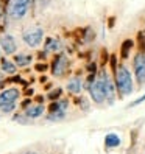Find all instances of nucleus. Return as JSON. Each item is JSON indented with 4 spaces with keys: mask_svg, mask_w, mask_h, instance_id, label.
Here are the masks:
<instances>
[{
    "mask_svg": "<svg viewBox=\"0 0 145 154\" xmlns=\"http://www.w3.org/2000/svg\"><path fill=\"white\" fill-rule=\"evenodd\" d=\"M114 81H115V87H117V94L120 98L133 94L134 83H133V75L128 70V67L119 64L115 67V73H114Z\"/></svg>",
    "mask_w": 145,
    "mask_h": 154,
    "instance_id": "1",
    "label": "nucleus"
},
{
    "mask_svg": "<svg viewBox=\"0 0 145 154\" xmlns=\"http://www.w3.org/2000/svg\"><path fill=\"white\" fill-rule=\"evenodd\" d=\"M87 90H89V95L92 98V101L95 104H103L106 101V95H105V89L102 81L98 79L97 76L90 75L87 79Z\"/></svg>",
    "mask_w": 145,
    "mask_h": 154,
    "instance_id": "2",
    "label": "nucleus"
},
{
    "mask_svg": "<svg viewBox=\"0 0 145 154\" xmlns=\"http://www.w3.org/2000/svg\"><path fill=\"white\" fill-rule=\"evenodd\" d=\"M22 39L24 42L28 45L31 48H36L42 44V39H44V30L41 26H28L25 28L24 33H22Z\"/></svg>",
    "mask_w": 145,
    "mask_h": 154,
    "instance_id": "3",
    "label": "nucleus"
},
{
    "mask_svg": "<svg viewBox=\"0 0 145 154\" xmlns=\"http://www.w3.org/2000/svg\"><path fill=\"white\" fill-rule=\"evenodd\" d=\"M98 79L102 81V84H103V89H105V95H106V101L112 104L114 103V100H115V81L109 76V73H108L106 70H102L100 72V75H98Z\"/></svg>",
    "mask_w": 145,
    "mask_h": 154,
    "instance_id": "4",
    "label": "nucleus"
},
{
    "mask_svg": "<svg viewBox=\"0 0 145 154\" xmlns=\"http://www.w3.org/2000/svg\"><path fill=\"white\" fill-rule=\"evenodd\" d=\"M31 0H11L10 3V16L14 20H20L27 16Z\"/></svg>",
    "mask_w": 145,
    "mask_h": 154,
    "instance_id": "5",
    "label": "nucleus"
},
{
    "mask_svg": "<svg viewBox=\"0 0 145 154\" xmlns=\"http://www.w3.org/2000/svg\"><path fill=\"white\" fill-rule=\"evenodd\" d=\"M133 64H134V75L137 78V83L145 84V53L139 51L134 56Z\"/></svg>",
    "mask_w": 145,
    "mask_h": 154,
    "instance_id": "6",
    "label": "nucleus"
},
{
    "mask_svg": "<svg viewBox=\"0 0 145 154\" xmlns=\"http://www.w3.org/2000/svg\"><path fill=\"white\" fill-rule=\"evenodd\" d=\"M19 95H20V92H19V89H16V87H10V89L3 90V92L0 94V111H2L3 107L10 106V104H16V100L19 98Z\"/></svg>",
    "mask_w": 145,
    "mask_h": 154,
    "instance_id": "7",
    "label": "nucleus"
},
{
    "mask_svg": "<svg viewBox=\"0 0 145 154\" xmlns=\"http://www.w3.org/2000/svg\"><path fill=\"white\" fill-rule=\"evenodd\" d=\"M69 67V59L64 55H58L53 61V66H52V73L55 76H62L66 73V70Z\"/></svg>",
    "mask_w": 145,
    "mask_h": 154,
    "instance_id": "8",
    "label": "nucleus"
},
{
    "mask_svg": "<svg viewBox=\"0 0 145 154\" xmlns=\"http://www.w3.org/2000/svg\"><path fill=\"white\" fill-rule=\"evenodd\" d=\"M0 48L5 51V55H14L17 50V42L14 39V36L11 34H3L0 38Z\"/></svg>",
    "mask_w": 145,
    "mask_h": 154,
    "instance_id": "9",
    "label": "nucleus"
},
{
    "mask_svg": "<svg viewBox=\"0 0 145 154\" xmlns=\"http://www.w3.org/2000/svg\"><path fill=\"white\" fill-rule=\"evenodd\" d=\"M44 111L45 109H44L42 104H30L25 109V117H27V119H31V120L39 119V117L44 114Z\"/></svg>",
    "mask_w": 145,
    "mask_h": 154,
    "instance_id": "10",
    "label": "nucleus"
},
{
    "mask_svg": "<svg viewBox=\"0 0 145 154\" xmlns=\"http://www.w3.org/2000/svg\"><path fill=\"white\" fill-rule=\"evenodd\" d=\"M62 48V44L59 39L55 38H47L44 42V51L45 53H50V51H59Z\"/></svg>",
    "mask_w": 145,
    "mask_h": 154,
    "instance_id": "11",
    "label": "nucleus"
},
{
    "mask_svg": "<svg viewBox=\"0 0 145 154\" xmlns=\"http://www.w3.org/2000/svg\"><path fill=\"white\" fill-rule=\"evenodd\" d=\"M67 90L74 95H78L81 92V79L78 76H74L67 81Z\"/></svg>",
    "mask_w": 145,
    "mask_h": 154,
    "instance_id": "12",
    "label": "nucleus"
},
{
    "mask_svg": "<svg viewBox=\"0 0 145 154\" xmlns=\"http://www.w3.org/2000/svg\"><path fill=\"white\" fill-rule=\"evenodd\" d=\"M120 145V137L117 134L114 132H109V134H106V137H105V146L106 148H117Z\"/></svg>",
    "mask_w": 145,
    "mask_h": 154,
    "instance_id": "13",
    "label": "nucleus"
},
{
    "mask_svg": "<svg viewBox=\"0 0 145 154\" xmlns=\"http://www.w3.org/2000/svg\"><path fill=\"white\" fill-rule=\"evenodd\" d=\"M0 62H2V66H0V67H2V72H3V73H8V75H13V73H16L17 66L14 64L13 61H10V59L3 58Z\"/></svg>",
    "mask_w": 145,
    "mask_h": 154,
    "instance_id": "14",
    "label": "nucleus"
},
{
    "mask_svg": "<svg viewBox=\"0 0 145 154\" xmlns=\"http://www.w3.org/2000/svg\"><path fill=\"white\" fill-rule=\"evenodd\" d=\"M31 59L33 58L30 55H24V53H20V55H16L14 56V64L17 67H25V66H30Z\"/></svg>",
    "mask_w": 145,
    "mask_h": 154,
    "instance_id": "15",
    "label": "nucleus"
},
{
    "mask_svg": "<svg viewBox=\"0 0 145 154\" xmlns=\"http://www.w3.org/2000/svg\"><path fill=\"white\" fill-rule=\"evenodd\" d=\"M69 107V101L67 100H56V101H53L50 104V111H67Z\"/></svg>",
    "mask_w": 145,
    "mask_h": 154,
    "instance_id": "16",
    "label": "nucleus"
},
{
    "mask_svg": "<svg viewBox=\"0 0 145 154\" xmlns=\"http://www.w3.org/2000/svg\"><path fill=\"white\" fill-rule=\"evenodd\" d=\"M66 119V112L64 111H50V114L47 115L49 122H61Z\"/></svg>",
    "mask_w": 145,
    "mask_h": 154,
    "instance_id": "17",
    "label": "nucleus"
},
{
    "mask_svg": "<svg viewBox=\"0 0 145 154\" xmlns=\"http://www.w3.org/2000/svg\"><path fill=\"white\" fill-rule=\"evenodd\" d=\"M131 48H133V41H131V39H126V41L122 44V58H128Z\"/></svg>",
    "mask_w": 145,
    "mask_h": 154,
    "instance_id": "18",
    "label": "nucleus"
},
{
    "mask_svg": "<svg viewBox=\"0 0 145 154\" xmlns=\"http://www.w3.org/2000/svg\"><path fill=\"white\" fill-rule=\"evenodd\" d=\"M61 95H62V89H55V90H52V92H50L47 97H49L50 100H55V101H56V100H58Z\"/></svg>",
    "mask_w": 145,
    "mask_h": 154,
    "instance_id": "19",
    "label": "nucleus"
},
{
    "mask_svg": "<svg viewBox=\"0 0 145 154\" xmlns=\"http://www.w3.org/2000/svg\"><path fill=\"white\" fill-rule=\"evenodd\" d=\"M143 101H145V94H143L140 98H137V100H136V101H134L131 106H137V104H140V103H143Z\"/></svg>",
    "mask_w": 145,
    "mask_h": 154,
    "instance_id": "20",
    "label": "nucleus"
},
{
    "mask_svg": "<svg viewBox=\"0 0 145 154\" xmlns=\"http://www.w3.org/2000/svg\"><path fill=\"white\" fill-rule=\"evenodd\" d=\"M36 70L44 72V70H47V66H45V64H38V66H36Z\"/></svg>",
    "mask_w": 145,
    "mask_h": 154,
    "instance_id": "21",
    "label": "nucleus"
},
{
    "mask_svg": "<svg viewBox=\"0 0 145 154\" xmlns=\"http://www.w3.org/2000/svg\"><path fill=\"white\" fill-rule=\"evenodd\" d=\"M2 16H3V13H2V6H0V19H2Z\"/></svg>",
    "mask_w": 145,
    "mask_h": 154,
    "instance_id": "22",
    "label": "nucleus"
},
{
    "mask_svg": "<svg viewBox=\"0 0 145 154\" xmlns=\"http://www.w3.org/2000/svg\"><path fill=\"white\" fill-rule=\"evenodd\" d=\"M25 154H36L34 151H28V152H25Z\"/></svg>",
    "mask_w": 145,
    "mask_h": 154,
    "instance_id": "23",
    "label": "nucleus"
},
{
    "mask_svg": "<svg viewBox=\"0 0 145 154\" xmlns=\"http://www.w3.org/2000/svg\"><path fill=\"white\" fill-rule=\"evenodd\" d=\"M6 2H8V0H6Z\"/></svg>",
    "mask_w": 145,
    "mask_h": 154,
    "instance_id": "24",
    "label": "nucleus"
},
{
    "mask_svg": "<svg viewBox=\"0 0 145 154\" xmlns=\"http://www.w3.org/2000/svg\"><path fill=\"white\" fill-rule=\"evenodd\" d=\"M0 79H2V78H0Z\"/></svg>",
    "mask_w": 145,
    "mask_h": 154,
    "instance_id": "25",
    "label": "nucleus"
}]
</instances>
